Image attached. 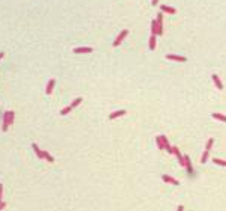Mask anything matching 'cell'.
Segmentation results:
<instances>
[{
    "label": "cell",
    "mask_w": 226,
    "mask_h": 211,
    "mask_svg": "<svg viewBox=\"0 0 226 211\" xmlns=\"http://www.w3.org/2000/svg\"><path fill=\"white\" fill-rule=\"evenodd\" d=\"M91 47H82V48H74V53H91Z\"/></svg>",
    "instance_id": "cell-11"
},
{
    "label": "cell",
    "mask_w": 226,
    "mask_h": 211,
    "mask_svg": "<svg viewBox=\"0 0 226 211\" xmlns=\"http://www.w3.org/2000/svg\"><path fill=\"white\" fill-rule=\"evenodd\" d=\"M80 103H82V98H76V100H74V101H72V103H71L69 106H71V107H72V109H74V107H77V106H78V104H80Z\"/></svg>",
    "instance_id": "cell-17"
},
{
    "label": "cell",
    "mask_w": 226,
    "mask_h": 211,
    "mask_svg": "<svg viewBox=\"0 0 226 211\" xmlns=\"http://www.w3.org/2000/svg\"><path fill=\"white\" fill-rule=\"evenodd\" d=\"M3 56H5V53H3V51H2V53H0V59H2V57H3Z\"/></svg>",
    "instance_id": "cell-26"
},
{
    "label": "cell",
    "mask_w": 226,
    "mask_h": 211,
    "mask_svg": "<svg viewBox=\"0 0 226 211\" xmlns=\"http://www.w3.org/2000/svg\"><path fill=\"white\" fill-rule=\"evenodd\" d=\"M155 48V35H151L149 38V50H154Z\"/></svg>",
    "instance_id": "cell-12"
},
{
    "label": "cell",
    "mask_w": 226,
    "mask_h": 211,
    "mask_svg": "<svg viewBox=\"0 0 226 211\" xmlns=\"http://www.w3.org/2000/svg\"><path fill=\"white\" fill-rule=\"evenodd\" d=\"M212 118H216V119H219V121L226 122V116H225V115H220V113H212Z\"/></svg>",
    "instance_id": "cell-14"
},
{
    "label": "cell",
    "mask_w": 226,
    "mask_h": 211,
    "mask_svg": "<svg viewBox=\"0 0 226 211\" xmlns=\"http://www.w3.org/2000/svg\"><path fill=\"white\" fill-rule=\"evenodd\" d=\"M71 110H72V107H71V106H68V107H65V109L61 110V115H68Z\"/></svg>",
    "instance_id": "cell-18"
},
{
    "label": "cell",
    "mask_w": 226,
    "mask_h": 211,
    "mask_svg": "<svg viewBox=\"0 0 226 211\" xmlns=\"http://www.w3.org/2000/svg\"><path fill=\"white\" fill-rule=\"evenodd\" d=\"M212 142H214V139H210V140L207 142V151H210V148L212 146Z\"/></svg>",
    "instance_id": "cell-21"
},
{
    "label": "cell",
    "mask_w": 226,
    "mask_h": 211,
    "mask_svg": "<svg viewBox=\"0 0 226 211\" xmlns=\"http://www.w3.org/2000/svg\"><path fill=\"white\" fill-rule=\"evenodd\" d=\"M184 164H185V167H187V170L191 174L193 172V167H191V163H190V158H189V155H185L184 157Z\"/></svg>",
    "instance_id": "cell-7"
},
{
    "label": "cell",
    "mask_w": 226,
    "mask_h": 211,
    "mask_svg": "<svg viewBox=\"0 0 226 211\" xmlns=\"http://www.w3.org/2000/svg\"><path fill=\"white\" fill-rule=\"evenodd\" d=\"M2 193H3V186H2V182H0V202H2Z\"/></svg>",
    "instance_id": "cell-22"
},
{
    "label": "cell",
    "mask_w": 226,
    "mask_h": 211,
    "mask_svg": "<svg viewBox=\"0 0 226 211\" xmlns=\"http://www.w3.org/2000/svg\"><path fill=\"white\" fill-rule=\"evenodd\" d=\"M178 211H184V207H182V205H179V207H178Z\"/></svg>",
    "instance_id": "cell-24"
},
{
    "label": "cell",
    "mask_w": 226,
    "mask_h": 211,
    "mask_svg": "<svg viewBox=\"0 0 226 211\" xmlns=\"http://www.w3.org/2000/svg\"><path fill=\"white\" fill-rule=\"evenodd\" d=\"M166 57H167L169 61H176V62H185V61H187L184 56H176V54H167Z\"/></svg>",
    "instance_id": "cell-3"
},
{
    "label": "cell",
    "mask_w": 226,
    "mask_h": 211,
    "mask_svg": "<svg viewBox=\"0 0 226 211\" xmlns=\"http://www.w3.org/2000/svg\"><path fill=\"white\" fill-rule=\"evenodd\" d=\"M127 35H128V30H122L121 33H119V36L115 39V41H113V47H118V45L124 41V38L127 36Z\"/></svg>",
    "instance_id": "cell-1"
},
{
    "label": "cell",
    "mask_w": 226,
    "mask_h": 211,
    "mask_svg": "<svg viewBox=\"0 0 226 211\" xmlns=\"http://www.w3.org/2000/svg\"><path fill=\"white\" fill-rule=\"evenodd\" d=\"M212 80H214V83H216V86H217V89H223V84H222V82H220V78H219V76H212Z\"/></svg>",
    "instance_id": "cell-9"
},
{
    "label": "cell",
    "mask_w": 226,
    "mask_h": 211,
    "mask_svg": "<svg viewBox=\"0 0 226 211\" xmlns=\"http://www.w3.org/2000/svg\"><path fill=\"white\" fill-rule=\"evenodd\" d=\"M32 148H33V151H35V152H36V155H38L39 158H44V151H41V149H39L36 143H33V145H32Z\"/></svg>",
    "instance_id": "cell-8"
},
{
    "label": "cell",
    "mask_w": 226,
    "mask_h": 211,
    "mask_svg": "<svg viewBox=\"0 0 226 211\" xmlns=\"http://www.w3.org/2000/svg\"><path fill=\"white\" fill-rule=\"evenodd\" d=\"M208 155H210V151H207V149H205V152L202 154V158H201V163H207V160H208Z\"/></svg>",
    "instance_id": "cell-15"
},
{
    "label": "cell",
    "mask_w": 226,
    "mask_h": 211,
    "mask_svg": "<svg viewBox=\"0 0 226 211\" xmlns=\"http://www.w3.org/2000/svg\"><path fill=\"white\" fill-rule=\"evenodd\" d=\"M214 163L216 164H220V166H226V161L225 160H220V158H214Z\"/></svg>",
    "instance_id": "cell-20"
},
{
    "label": "cell",
    "mask_w": 226,
    "mask_h": 211,
    "mask_svg": "<svg viewBox=\"0 0 226 211\" xmlns=\"http://www.w3.org/2000/svg\"><path fill=\"white\" fill-rule=\"evenodd\" d=\"M151 30H152V35H157V33H158V26H157V20H155V21H152Z\"/></svg>",
    "instance_id": "cell-13"
},
{
    "label": "cell",
    "mask_w": 226,
    "mask_h": 211,
    "mask_svg": "<svg viewBox=\"0 0 226 211\" xmlns=\"http://www.w3.org/2000/svg\"><path fill=\"white\" fill-rule=\"evenodd\" d=\"M54 83H56V80H54V78H51V80L48 82L47 88H45V94H47V95H50L51 92H53V88H54Z\"/></svg>",
    "instance_id": "cell-4"
},
{
    "label": "cell",
    "mask_w": 226,
    "mask_h": 211,
    "mask_svg": "<svg viewBox=\"0 0 226 211\" xmlns=\"http://www.w3.org/2000/svg\"><path fill=\"white\" fill-rule=\"evenodd\" d=\"M160 9H161V12H167V14H175V12H176V9L170 8V6H166V5H161Z\"/></svg>",
    "instance_id": "cell-6"
},
{
    "label": "cell",
    "mask_w": 226,
    "mask_h": 211,
    "mask_svg": "<svg viewBox=\"0 0 226 211\" xmlns=\"http://www.w3.org/2000/svg\"><path fill=\"white\" fill-rule=\"evenodd\" d=\"M5 207H6V202H0V211H2Z\"/></svg>",
    "instance_id": "cell-23"
},
{
    "label": "cell",
    "mask_w": 226,
    "mask_h": 211,
    "mask_svg": "<svg viewBox=\"0 0 226 211\" xmlns=\"http://www.w3.org/2000/svg\"><path fill=\"white\" fill-rule=\"evenodd\" d=\"M158 3V0H152V5H157Z\"/></svg>",
    "instance_id": "cell-25"
},
{
    "label": "cell",
    "mask_w": 226,
    "mask_h": 211,
    "mask_svg": "<svg viewBox=\"0 0 226 211\" xmlns=\"http://www.w3.org/2000/svg\"><path fill=\"white\" fill-rule=\"evenodd\" d=\"M14 118H15V113H14V110H11L9 112V125L14 124Z\"/></svg>",
    "instance_id": "cell-19"
},
{
    "label": "cell",
    "mask_w": 226,
    "mask_h": 211,
    "mask_svg": "<svg viewBox=\"0 0 226 211\" xmlns=\"http://www.w3.org/2000/svg\"><path fill=\"white\" fill-rule=\"evenodd\" d=\"M44 158H45V160H47V161H50V163H53V161H54V158H53V157H51V155L47 152V151H44Z\"/></svg>",
    "instance_id": "cell-16"
},
{
    "label": "cell",
    "mask_w": 226,
    "mask_h": 211,
    "mask_svg": "<svg viewBox=\"0 0 226 211\" xmlns=\"http://www.w3.org/2000/svg\"><path fill=\"white\" fill-rule=\"evenodd\" d=\"M161 180H163L164 182H170V184H174V186H178V181L174 180V178L169 176V175H163V176H161Z\"/></svg>",
    "instance_id": "cell-5"
},
{
    "label": "cell",
    "mask_w": 226,
    "mask_h": 211,
    "mask_svg": "<svg viewBox=\"0 0 226 211\" xmlns=\"http://www.w3.org/2000/svg\"><path fill=\"white\" fill-rule=\"evenodd\" d=\"M9 112H11V110L5 112V113H3V118H2V121H3L2 130H3V131H6V130H8V127H9Z\"/></svg>",
    "instance_id": "cell-2"
},
{
    "label": "cell",
    "mask_w": 226,
    "mask_h": 211,
    "mask_svg": "<svg viewBox=\"0 0 226 211\" xmlns=\"http://www.w3.org/2000/svg\"><path fill=\"white\" fill-rule=\"evenodd\" d=\"M122 115H125V110H118V112H115V113H110V119H115V118H118V116H122Z\"/></svg>",
    "instance_id": "cell-10"
}]
</instances>
